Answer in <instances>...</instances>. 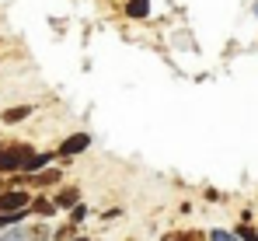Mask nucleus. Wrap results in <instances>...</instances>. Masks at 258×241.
<instances>
[{
    "label": "nucleus",
    "instance_id": "nucleus-1",
    "mask_svg": "<svg viewBox=\"0 0 258 241\" xmlns=\"http://www.w3.org/2000/svg\"><path fill=\"white\" fill-rule=\"evenodd\" d=\"M32 154H35L32 143H7V147H0V175H18L28 164Z\"/></svg>",
    "mask_w": 258,
    "mask_h": 241
},
{
    "label": "nucleus",
    "instance_id": "nucleus-2",
    "mask_svg": "<svg viewBox=\"0 0 258 241\" xmlns=\"http://www.w3.org/2000/svg\"><path fill=\"white\" fill-rule=\"evenodd\" d=\"M63 182V168H42V171H35V175H21L18 171V178L11 182V185H32V189H49V185H59Z\"/></svg>",
    "mask_w": 258,
    "mask_h": 241
},
{
    "label": "nucleus",
    "instance_id": "nucleus-3",
    "mask_svg": "<svg viewBox=\"0 0 258 241\" xmlns=\"http://www.w3.org/2000/svg\"><path fill=\"white\" fill-rule=\"evenodd\" d=\"M32 206V192L25 185H7L0 192V213H18V210H28Z\"/></svg>",
    "mask_w": 258,
    "mask_h": 241
},
{
    "label": "nucleus",
    "instance_id": "nucleus-4",
    "mask_svg": "<svg viewBox=\"0 0 258 241\" xmlns=\"http://www.w3.org/2000/svg\"><path fill=\"white\" fill-rule=\"evenodd\" d=\"M91 147V133H70L59 147H56V158H77Z\"/></svg>",
    "mask_w": 258,
    "mask_h": 241
},
{
    "label": "nucleus",
    "instance_id": "nucleus-5",
    "mask_svg": "<svg viewBox=\"0 0 258 241\" xmlns=\"http://www.w3.org/2000/svg\"><path fill=\"white\" fill-rule=\"evenodd\" d=\"M52 161H59V158H56V151H35V154L28 158V164L21 168V175H35V171H42V168H49Z\"/></svg>",
    "mask_w": 258,
    "mask_h": 241
},
{
    "label": "nucleus",
    "instance_id": "nucleus-6",
    "mask_svg": "<svg viewBox=\"0 0 258 241\" xmlns=\"http://www.w3.org/2000/svg\"><path fill=\"white\" fill-rule=\"evenodd\" d=\"M52 203H56L59 210H74V206L81 203V189H74V185H63V189L52 196Z\"/></svg>",
    "mask_w": 258,
    "mask_h": 241
},
{
    "label": "nucleus",
    "instance_id": "nucleus-7",
    "mask_svg": "<svg viewBox=\"0 0 258 241\" xmlns=\"http://www.w3.org/2000/svg\"><path fill=\"white\" fill-rule=\"evenodd\" d=\"M32 112H35L32 105H14V109H4L0 122H4V126H18V122H25V119H28Z\"/></svg>",
    "mask_w": 258,
    "mask_h": 241
},
{
    "label": "nucleus",
    "instance_id": "nucleus-8",
    "mask_svg": "<svg viewBox=\"0 0 258 241\" xmlns=\"http://www.w3.org/2000/svg\"><path fill=\"white\" fill-rule=\"evenodd\" d=\"M0 241H39L35 238V227H25V224H14V227H7Z\"/></svg>",
    "mask_w": 258,
    "mask_h": 241
},
{
    "label": "nucleus",
    "instance_id": "nucleus-9",
    "mask_svg": "<svg viewBox=\"0 0 258 241\" xmlns=\"http://www.w3.org/2000/svg\"><path fill=\"white\" fill-rule=\"evenodd\" d=\"M56 203L45 200V196H32V217H42V220H49V217H56Z\"/></svg>",
    "mask_w": 258,
    "mask_h": 241
},
{
    "label": "nucleus",
    "instance_id": "nucleus-10",
    "mask_svg": "<svg viewBox=\"0 0 258 241\" xmlns=\"http://www.w3.org/2000/svg\"><path fill=\"white\" fill-rule=\"evenodd\" d=\"M126 18H133V21L150 18V0H129L126 4Z\"/></svg>",
    "mask_w": 258,
    "mask_h": 241
},
{
    "label": "nucleus",
    "instance_id": "nucleus-11",
    "mask_svg": "<svg viewBox=\"0 0 258 241\" xmlns=\"http://www.w3.org/2000/svg\"><path fill=\"white\" fill-rule=\"evenodd\" d=\"M168 241H210V234H199V231H174V234H168Z\"/></svg>",
    "mask_w": 258,
    "mask_h": 241
},
{
    "label": "nucleus",
    "instance_id": "nucleus-12",
    "mask_svg": "<svg viewBox=\"0 0 258 241\" xmlns=\"http://www.w3.org/2000/svg\"><path fill=\"white\" fill-rule=\"evenodd\" d=\"M210 241H241V238H237V231H223V227H216V231H210Z\"/></svg>",
    "mask_w": 258,
    "mask_h": 241
},
{
    "label": "nucleus",
    "instance_id": "nucleus-13",
    "mask_svg": "<svg viewBox=\"0 0 258 241\" xmlns=\"http://www.w3.org/2000/svg\"><path fill=\"white\" fill-rule=\"evenodd\" d=\"M234 231H237V238H241V241H258V231H255V227H248V224H241V227H234Z\"/></svg>",
    "mask_w": 258,
    "mask_h": 241
},
{
    "label": "nucleus",
    "instance_id": "nucleus-14",
    "mask_svg": "<svg viewBox=\"0 0 258 241\" xmlns=\"http://www.w3.org/2000/svg\"><path fill=\"white\" fill-rule=\"evenodd\" d=\"M87 213H91V210H87L84 203H77V206H74V210H70V224H81V220H84Z\"/></svg>",
    "mask_w": 258,
    "mask_h": 241
},
{
    "label": "nucleus",
    "instance_id": "nucleus-15",
    "mask_svg": "<svg viewBox=\"0 0 258 241\" xmlns=\"http://www.w3.org/2000/svg\"><path fill=\"white\" fill-rule=\"evenodd\" d=\"M255 18H258V0H255Z\"/></svg>",
    "mask_w": 258,
    "mask_h": 241
},
{
    "label": "nucleus",
    "instance_id": "nucleus-16",
    "mask_svg": "<svg viewBox=\"0 0 258 241\" xmlns=\"http://www.w3.org/2000/svg\"><path fill=\"white\" fill-rule=\"evenodd\" d=\"M70 241H87V238H70Z\"/></svg>",
    "mask_w": 258,
    "mask_h": 241
},
{
    "label": "nucleus",
    "instance_id": "nucleus-17",
    "mask_svg": "<svg viewBox=\"0 0 258 241\" xmlns=\"http://www.w3.org/2000/svg\"><path fill=\"white\" fill-rule=\"evenodd\" d=\"M0 192H4V182H0Z\"/></svg>",
    "mask_w": 258,
    "mask_h": 241
},
{
    "label": "nucleus",
    "instance_id": "nucleus-18",
    "mask_svg": "<svg viewBox=\"0 0 258 241\" xmlns=\"http://www.w3.org/2000/svg\"><path fill=\"white\" fill-rule=\"evenodd\" d=\"M0 147H4V140H0Z\"/></svg>",
    "mask_w": 258,
    "mask_h": 241
}]
</instances>
